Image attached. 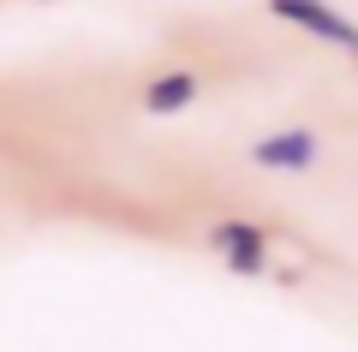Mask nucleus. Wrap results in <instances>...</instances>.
Listing matches in <instances>:
<instances>
[{
	"mask_svg": "<svg viewBox=\"0 0 358 352\" xmlns=\"http://www.w3.org/2000/svg\"><path fill=\"white\" fill-rule=\"evenodd\" d=\"M268 13L287 18L293 30H305V36L317 42H334V48H346L358 60V24L341 13V6H329V0H268Z\"/></svg>",
	"mask_w": 358,
	"mask_h": 352,
	"instance_id": "nucleus-1",
	"label": "nucleus"
},
{
	"mask_svg": "<svg viewBox=\"0 0 358 352\" xmlns=\"http://www.w3.org/2000/svg\"><path fill=\"white\" fill-rule=\"evenodd\" d=\"M245 155H251L263 174H305V167L322 162V138L305 132V126H281V132H268V138H257Z\"/></svg>",
	"mask_w": 358,
	"mask_h": 352,
	"instance_id": "nucleus-2",
	"label": "nucleus"
},
{
	"mask_svg": "<svg viewBox=\"0 0 358 352\" xmlns=\"http://www.w3.org/2000/svg\"><path fill=\"white\" fill-rule=\"evenodd\" d=\"M209 251H215L233 275H263L268 269V233L257 221H215L209 227Z\"/></svg>",
	"mask_w": 358,
	"mask_h": 352,
	"instance_id": "nucleus-3",
	"label": "nucleus"
},
{
	"mask_svg": "<svg viewBox=\"0 0 358 352\" xmlns=\"http://www.w3.org/2000/svg\"><path fill=\"white\" fill-rule=\"evenodd\" d=\"M197 72L192 66H167V72L150 78V90H143V113H155V120H173V113H185L197 101Z\"/></svg>",
	"mask_w": 358,
	"mask_h": 352,
	"instance_id": "nucleus-4",
	"label": "nucleus"
}]
</instances>
